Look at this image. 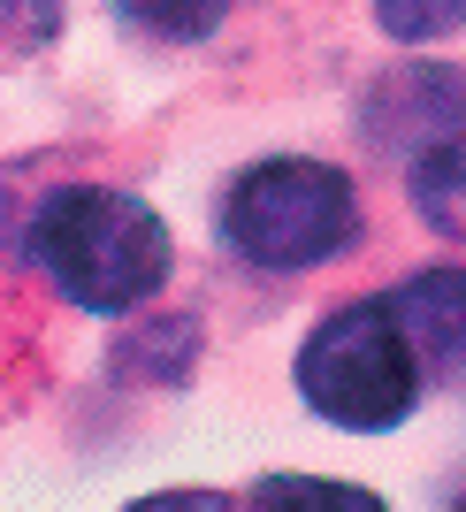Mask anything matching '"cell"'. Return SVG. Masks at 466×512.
<instances>
[{
    "label": "cell",
    "instance_id": "6da1fadb",
    "mask_svg": "<svg viewBox=\"0 0 466 512\" xmlns=\"http://www.w3.org/2000/svg\"><path fill=\"white\" fill-rule=\"evenodd\" d=\"M31 253L85 314H123V306L153 299L169 276L161 214L107 184H77V192L46 199V214L31 222Z\"/></svg>",
    "mask_w": 466,
    "mask_h": 512
},
{
    "label": "cell",
    "instance_id": "7a4b0ae2",
    "mask_svg": "<svg viewBox=\"0 0 466 512\" xmlns=\"http://www.w3.org/2000/svg\"><path fill=\"white\" fill-rule=\"evenodd\" d=\"M298 390H306V406L321 421H337V428H367V436L398 428L421 406V352L405 337L398 306L390 299L337 306L298 352Z\"/></svg>",
    "mask_w": 466,
    "mask_h": 512
},
{
    "label": "cell",
    "instance_id": "3957f363",
    "mask_svg": "<svg viewBox=\"0 0 466 512\" xmlns=\"http://www.w3.org/2000/svg\"><path fill=\"white\" fill-rule=\"evenodd\" d=\"M352 184L321 161H260L222 199V237L253 268H314L352 237Z\"/></svg>",
    "mask_w": 466,
    "mask_h": 512
},
{
    "label": "cell",
    "instance_id": "277c9868",
    "mask_svg": "<svg viewBox=\"0 0 466 512\" xmlns=\"http://www.w3.org/2000/svg\"><path fill=\"white\" fill-rule=\"evenodd\" d=\"M390 306H398V321H405V337H413V352H421L428 375L466 383V276L459 268L413 276Z\"/></svg>",
    "mask_w": 466,
    "mask_h": 512
},
{
    "label": "cell",
    "instance_id": "5b68a950",
    "mask_svg": "<svg viewBox=\"0 0 466 512\" xmlns=\"http://www.w3.org/2000/svg\"><path fill=\"white\" fill-rule=\"evenodd\" d=\"M253 512H390L360 482H321V474H268L253 490Z\"/></svg>",
    "mask_w": 466,
    "mask_h": 512
},
{
    "label": "cell",
    "instance_id": "8992f818",
    "mask_svg": "<svg viewBox=\"0 0 466 512\" xmlns=\"http://www.w3.org/2000/svg\"><path fill=\"white\" fill-rule=\"evenodd\" d=\"M421 207H428V222L436 230H451V237H466V153L459 146H444V153H428L421 161Z\"/></svg>",
    "mask_w": 466,
    "mask_h": 512
},
{
    "label": "cell",
    "instance_id": "52a82bcc",
    "mask_svg": "<svg viewBox=\"0 0 466 512\" xmlns=\"http://www.w3.org/2000/svg\"><path fill=\"white\" fill-rule=\"evenodd\" d=\"M123 16H138L146 31H161V39H199V31L222 16V0H123Z\"/></svg>",
    "mask_w": 466,
    "mask_h": 512
},
{
    "label": "cell",
    "instance_id": "ba28073f",
    "mask_svg": "<svg viewBox=\"0 0 466 512\" xmlns=\"http://www.w3.org/2000/svg\"><path fill=\"white\" fill-rule=\"evenodd\" d=\"M382 23H390L398 39H428V31L466 23V0H382Z\"/></svg>",
    "mask_w": 466,
    "mask_h": 512
},
{
    "label": "cell",
    "instance_id": "9c48e42d",
    "mask_svg": "<svg viewBox=\"0 0 466 512\" xmlns=\"http://www.w3.org/2000/svg\"><path fill=\"white\" fill-rule=\"evenodd\" d=\"M62 23V0H0V31H16V39H46Z\"/></svg>",
    "mask_w": 466,
    "mask_h": 512
},
{
    "label": "cell",
    "instance_id": "30bf717a",
    "mask_svg": "<svg viewBox=\"0 0 466 512\" xmlns=\"http://www.w3.org/2000/svg\"><path fill=\"white\" fill-rule=\"evenodd\" d=\"M123 512H237V505L222 490H161V497H138Z\"/></svg>",
    "mask_w": 466,
    "mask_h": 512
},
{
    "label": "cell",
    "instance_id": "8fae6325",
    "mask_svg": "<svg viewBox=\"0 0 466 512\" xmlns=\"http://www.w3.org/2000/svg\"><path fill=\"white\" fill-rule=\"evenodd\" d=\"M451 512H466V505H451Z\"/></svg>",
    "mask_w": 466,
    "mask_h": 512
}]
</instances>
